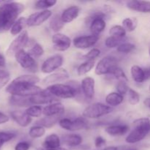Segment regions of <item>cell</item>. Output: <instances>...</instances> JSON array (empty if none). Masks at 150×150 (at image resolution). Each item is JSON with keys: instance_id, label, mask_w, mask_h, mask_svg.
<instances>
[{"instance_id": "cell-1", "label": "cell", "mask_w": 150, "mask_h": 150, "mask_svg": "<svg viewBox=\"0 0 150 150\" xmlns=\"http://www.w3.org/2000/svg\"><path fill=\"white\" fill-rule=\"evenodd\" d=\"M40 81L39 77L35 75H23L12 81L6 88V92L11 95L32 97L40 94L43 91L36 83Z\"/></svg>"}, {"instance_id": "cell-2", "label": "cell", "mask_w": 150, "mask_h": 150, "mask_svg": "<svg viewBox=\"0 0 150 150\" xmlns=\"http://www.w3.org/2000/svg\"><path fill=\"white\" fill-rule=\"evenodd\" d=\"M24 10V5L21 3L7 1L0 5V33H3L11 29L17 21L19 15Z\"/></svg>"}, {"instance_id": "cell-3", "label": "cell", "mask_w": 150, "mask_h": 150, "mask_svg": "<svg viewBox=\"0 0 150 150\" xmlns=\"http://www.w3.org/2000/svg\"><path fill=\"white\" fill-rule=\"evenodd\" d=\"M133 127L125 139V142L130 144L141 142L150 133V120L149 118L137 119L133 122Z\"/></svg>"}, {"instance_id": "cell-4", "label": "cell", "mask_w": 150, "mask_h": 150, "mask_svg": "<svg viewBox=\"0 0 150 150\" xmlns=\"http://www.w3.org/2000/svg\"><path fill=\"white\" fill-rule=\"evenodd\" d=\"M47 90L57 98L62 99H70V98H76L77 95H80L81 91L75 89L69 84H63V83H57V84L51 85L46 88Z\"/></svg>"}, {"instance_id": "cell-5", "label": "cell", "mask_w": 150, "mask_h": 150, "mask_svg": "<svg viewBox=\"0 0 150 150\" xmlns=\"http://www.w3.org/2000/svg\"><path fill=\"white\" fill-rule=\"evenodd\" d=\"M113 111V108L109 105H106L101 103H95L86 107L83 111L84 118L98 119L107 115Z\"/></svg>"}, {"instance_id": "cell-6", "label": "cell", "mask_w": 150, "mask_h": 150, "mask_svg": "<svg viewBox=\"0 0 150 150\" xmlns=\"http://www.w3.org/2000/svg\"><path fill=\"white\" fill-rule=\"evenodd\" d=\"M29 42V35L27 31L23 30L20 35H18L9 45L6 54L9 57H13L21 50L23 49Z\"/></svg>"}, {"instance_id": "cell-7", "label": "cell", "mask_w": 150, "mask_h": 150, "mask_svg": "<svg viewBox=\"0 0 150 150\" xmlns=\"http://www.w3.org/2000/svg\"><path fill=\"white\" fill-rule=\"evenodd\" d=\"M15 58H16V62L23 69H26V70H28L30 72H33V73L36 72L38 70V64H37L35 60L29 54V52H26L23 49L16 53V54L15 55Z\"/></svg>"}, {"instance_id": "cell-8", "label": "cell", "mask_w": 150, "mask_h": 150, "mask_svg": "<svg viewBox=\"0 0 150 150\" xmlns=\"http://www.w3.org/2000/svg\"><path fill=\"white\" fill-rule=\"evenodd\" d=\"M117 66V59L112 56L103 57L95 67V73L98 76L111 74L113 69Z\"/></svg>"}, {"instance_id": "cell-9", "label": "cell", "mask_w": 150, "mask_h": 150, "mask_svg": "<svg viewBox=\"0 0 150 150\" xmlns=\"http://www.w3.org/2000/svg\"><path fill=\"white\" fill-rule=\"evenodd\" d=\"M105 17V14L103 12L101 11L95 12L89 17L91 20L89 29H90L92 35L99 36L100 34L103 32L104 29H105V26H106V23L104 20Z\"/></svg>"}, {"instance_id": "cell-10", "label": "cell", "mask_w": 150, "mask_h": 150, "mask_svg": "<svg viewBox=\"0 0 150 150\" xmlns=\"http://www.w3.org/2000/svg\"><path fill=\"white\" fill-rule=\"evenodd\" d=\"M59 125L62 129L69 131H78L87 127V122L83 117H79L74 120L62 118L60 120Z\"/></svg>"}, {"instance_id": "cell-11", "label": "cell", "mask_w": 150, "mask_h": 150, "mask_svg": "<svg viewBox=\"0 0 150 150\" xmlns=\"http://www.w3.org/2000/svg\"><path fill=\"white\" fill-rule=\"evenodd\" d=\"M62 56L59 54H55L54 56L48 57L46 60L43 62L41 67V71L45 74L54 73V71L59 70L63 64Z\"/></svg>"}, {"instance_id": "cell-12", "label": "cell", "mask_w": 150, "mask_h": 150, "mask_svg": "<svg viewBox=\"0 0 150 150\" xmlns=\"http://www.w3.org/2000/svg\"><path fill=\"white\" fill-rule=\"evenodd\" d=\"M52 16V12L49 10H42L31 14L27 18L28 26H38L46 21Z\"/></svg>"}, {"instance_id": "cell-13", "label": "cell", "mask_w": 150, "mask_h": 150, "mask_svg": "<svg viewBox=\"0 0 150 150\" xmlns=\"http://www.w3.org/2000/svg\"><path fill=\"white\" fill-rule=\"evenodd\" d=\"M98 40L99 36L95 35L77 37L73 40V45L79 49H86L94 46Z\"/></svg>"}, {"instance_id": "cell-14", "label": "cell", "mask_w": 150, "mask_h": 150, "mask_svg": "<svg viewBox=\"0 0 150 150\" xmlns=\"http://www.w3.org/2000/svg\"><path fill=\"white\" fill-rule=\"evenodd\" d=\"M52 42L54 48L58 51H65L71 45V40L67 35L62 33H55L53 35Z\"/></svg>"}, {"instance_id": "cell-15", "label": "cell", "mask_w": 150, "mask_h": 150, "mask_svg": "<svg viewBox=\"0 0 150 150\" xmlns=\"http://www.w3.org/2000/svg\"><path fill=\"white\" fill-rule=\"evenodd\" d=\"M31 104L35 105H44V104H51L57 103V98L53 96L46 89H43L39 95L29 97Z\"/></svg>"}, {"instance_id": "cell-16", "label": "cell", "mask_w": 150, "mask_h": 150, "mask_svg": "<svg viewBox=\"0 0 150 150\" xmlns=\"http://www.w3.org/2000/svg\"><path fill=\"white\" fill-rule=\"evenodd\" d=\"M69 79V74L67 70L64 69H59L54 73L48 75V76L42 79V84L44 85H54L57 84L59 82L64 81Z\"/></svg>"}, {"instance_id": "cell-17", "label": "cell", "mask_w": 150, "mask_h": 150, "mask_svg": "<svg viewBox=\"0 0 150 150\" xmlns=\"http://www.w3.org/2000/svg\"><path fill=\"white\" fill-rule=\"evenodd\" d=\"M81 90L82 93L84 95L86 98L92 99L95 95V79L91 77H85L81 81Z\"/></svg>"}, {"instance_id": "cell-18", "label": "cell", "mask_w": 150, "mask_h": 150, "mask_svg": "<svg viewBox=\"0 0 150 150\" xmlns=\"http://www.w3.org/2000/svg\"><path fill=\"white\" fill-rule=\"evenodd\" d=\"M127 7L133 11L142 13H150V1H127Z\"/></svg>"}, {"instance_id": "cell-19", "label": "cell", "mask_w": 150, "mask_h": 150, "mask_svg": "<svg viewBox=\"0 0 150 150\" xmlns=\"http://www.w3.org/2000/svg\"><path fill=\"white\" fill-rule=\"evenodd\" d=\"M10 116L13 120L21 127H26L32 122V117L21 111H13L10 112Z\"/></svg>"}, {"instance_id": "cell-20", "label": "cell", "mask_w": 150, "mask_h": 150, "mask_svg": "<svg viewBox=\"0 0 150 150\" xmlns=\"http://www.w3.org/2000/svg\"><path fill=\"white\" fill-rule=\"evenodd\" d=\"M64 113V107L61 103L57 102L49 104L48 105L42 108V114L45 117H52V116H62Z\"/></svg>"}, {"instance_id": "cell-21", "label": "cell", "mask_w": 150, "mask_h": 150, "mask_svg": "<svg viewBox=\"0 0 150 150\" xmlns=\"http://www.w3.org/2000/svg\"><path fill=\"white\" fill-rule=\"evenodd\" d=\"M79 12L80 9L78 6H70L63 11L61 16L62 20L64 23H70L77 18L79 15Z\"/></svg>"}, {"instance_id": "cell-22", "label": "cell", "mask_w": 150, "mask_h": 150, "mask_svg": "<svg viewBox=\"0 0 150 150\" xmlns=\"http://www.w3.org/2000/svg\"><path fill=\"white\" fill-rule=\"evenodd\" d=\"M129 127L126 125H114L105 128V132L111 136H122L128 132Z\"/></svg>"}, {"instance_id": "cell-23", "label": "cell", "mask_w": 150, "mask_h": 150, "mask_svg": "<svg viewBox=\"0 0 150 150\" xmlns=\"http://www.w3.org/2000/svg\"><path fill=\"white\" fill-rule=\"evenodd\" d=\"M61 145L60 138L55 133L50 134L47 136L42 143V146L45 149H53L59 148Z\"/></svg>"}, {"instance_id": "cell-24", "label": "cell", "mask_w": 150, "mask_h": 150, "mask_svg": "<svg viewBox=\"0 0 150 150\" xmlns=\"http://www.w3.org/2000/svg\"><path fill=\"white\" fill-rule=\"evenodd\" d=\"M130 73H131V76L133 79L136 83H142L144 81L146 80L144 70L139 67V66H132L131 69H130Z\"/></svg>"}, {"instance_id": "cell-25", "label": "cell", "mask_w": 150, "mask_h": 150, "mask_svg": "<svg viewBox=\"0 0 150 150\" xmlns=\"http://www.w3.org/2000/svg\"><path fill=\"white\" fill-rule=\"evenodd\" d=\"M61 116H52V117H45L44 118L40 119V120L36 122V125L42 126V127H45V128H50L52 127L53 126L55 125L59 120Z\"/></svg>"}, {"instance_id": "cell-26", "label": "cell", "mask_w": 150, "mask_h": 150, "mask_svg": "<svg viewBox=\"0 0 150 150\" xmlns=\"http://www.w3.org/2000/svg\"><path fill=\"white\" fill-rule=\"evenodd\" d=\"M9 103L10 105L18 107H30L31 105L29 97H22V96H16V95H11L9 99Z\"/></svg>"}, {"instance_id": "cell-27", "label": "cell", "mask_w": 150, "mask_h": 150, "mask_svg": "<svg viewBox=\"0 0 150 150\" xmlns=\"http://www.w3.org/2000/svg\"><path fill=\"white\" fill-rule=\"evenodd\" d=\"M82 139L81 136L79 134H68L63 137V142L67 146L70 147H76L81 144Z\"/></svg>"}, {"instance_id": "cell-28", "label": "cell", "mask_w": 150, "mask_h": 150, "mask_svg": "<svg viewBox=\"0 0 150 150\" xmlns=\"http://www.w3.org/2000/svg\"><path fill=\"white\" fill-rule=\"evenodd\" d=\"M26 26H27V18L25 17L18 18L10 29V33L13 35H20Z\"/></svg>"}, {"instance_id": "cell-29", "label": "cell", "mask_w": 150, "mask_h": 150, "mask_svg": "<svg viewBox=\"0 0 150 150\" xmlns=\"http://www.w3.org/2000/svg\"><path fill=\"white\" fill-rule=\"evenodd\" d=\"M124 100V97L118 92H111L105 97V102L109 106H117Z\"/></svg>"}, {"instance_id": "cell-30", "label": "cell", "mask_w": 150, "mask_h": 150, "mask_svg": "<svg viewBox=\"0 0 150 150\" xmlns=\"http://www.w3.org/2000/svg\"><path fill=\"white\" fill-rule=\"evenodd\" d=\"M64 23L62 20L61 16L59 14H55L51 18L50 20L49 26L53 32L58 33L63 27H64Z\"/></svg>"}, {"instance_id": "cell-31", "label": "cell", "mask_w": 150, "mask_h": 150, "mask_svg": "<svg viewBox=\"0 0 150 150\" xmlns=\"http://www.w3.org/2000/svg\"><path fill=\"white\" fill-rule=\"evenodd\" d=\"M95 60H89V61H86L85 62L82 63L79 66L77 69V73L79 76H82L86 75L89 72L92 70L95 66Z\"/></svg>"}, {"instance_id": "cell-32", "label": "cell", "mask_w": 150, "mask_h": 150, "mask_svg": "<svg viewBox=\"0 0 150 150\" xmlns=\"http://www.w3.org/2000/svg\"><path fill=\"white\" fill-rule=\"evenodd\" d=\"M124 38H117V37L109 36L106 38L105 41V45L107 48H117L119 45H121L122 43L125 42Z\"/></svg>"}, {"instance_id": "cell-33", "label": "cell", "mask_w": 150, "mask_h": 150, "mask_svg": "<svg viewBox=\"0 0 150 150\" xmlns=\"http://www.w3.org/2000/svg\"><path fill=\"white\" fill-rule=\"evenodd\" d=\"M45 133V128L42 126L35 125L30 128L29 131V135L32 139H39L42 137Z\"/></svg>"}, {"instance_id": "cell-34", "label": "cell", "mask_w": 150, "mask_h": 150, "mask_svg": "<svg viewBox=\"0 0 150 150\" xmlns=\"http://www.w3.org/2000/svg\"><path fill=\"white\" fill-rule=\"evenodd\" d=\"M109 35L113 37L124 38L126 35V30L122 26H120V25H115V26H113L110 29Z\"/></svg>"}, {"instance_id": "cell-35", "label": "cell", "mask_w": 150, "mask_h": 150, "mask_svg": "<svg viewBox=\"0 0 150 150\" xmlns=\"http://www.w3.org/2000/svg\"><path fill=\"white\" fill-rule=\"evenodd\" d=\"M137 24L138 21L135 18H126L122 21L123 27L125 29L126 31L130 32H133V31L136 29Z\"/></svg>"}, {"instance_id": "cell-36", "label": "cell", "mask_w": 150, "mask_h": 150, "mask_svg": "<svg viewBox=\"0 0 150 150\" xmlns=\"http://www.w3.org/2000/svg\"><path fill=\"white\" fill-rule=\"evenodd\" d=\"M57 4L56 0H40L35 2V7L38 10H48V8L54 7Z\"/></svg>"}, {"instance_id": "cell-37", "label": "cell", "mask_w": 150, "mask_h": 150, "mask_svg": "<svg viewBox=\"0 0 150 150\" xmlns=\"http://www.w3.org/2000/svg\"><path fill=\"white\" fill-rule=\"evenodd\" d=\"M111 75L114 76V77L117 79V80H119V81H124L126 82V83L128 81V79H127L125 72L123 71L122 69L120 68L118 66H117V67H115L113 69V70L111 73Z\"/></svg>"}, {"instance_id": "cell-38", "label": "cell", "mask_w": 150, "mask_h": 150, "mask_svg": "<svg viewBox=\"0 0 150 150\" xmlns=\"http://www.w3.org/2000/svg\"><path fill=\"white\" fill-rule=\"evenodd\" d=\"M135 48H136V46L134 44L131 42H125L117 47V51L120 53H123V54H128V53L132 52Z\"/></svg>"}, {"instance_id": "cell-39", "label": "cell", "mask_w": 150, "mask_h": 150, "mask_svg": "<svg viewBox=\"0 0 150 150\" xmlns=\"http://www.w3.org/2000/svg\"><path fill=\"white\" fill-rule=\"evenodd\" d=\"M26 113L31 117H40L42 114V109L40 105H32L26 110Z\"/></svg>"}, {"instance_id": "cell-40", "label": "cell", "mask_w": 150, "mask_h": 150, "mask_svg": "<svg viewBox=\"0 0 150 150\" xmlns=\"http://www.w3.org/2000/svg\"><path fill=\"white\" fill-rule=\"evenodd\" d=\"M29 54L32 57H40L43 55L44 49L42 45L39 43H35L30 50L29 51Z\"/></svg>"}, {"instance_id": "cell-41", "label": "cell", "mask_w": 150, "mask_h": 150, "mask_svg": "<svg viewBox=\"0 0 150 150\" xmlns=\"http://www.w3.org/2000/svg\"><path fill=\"white\" fill-rule=\"evenodd\" d=\"M127 95H128V102L130 105H134L139 103L140 101V95L136 90L130 89L127 92Z\"/></svg>"}, {"instance_id": "cell-42", "label": "cell", "mask_w": 150, "mask_h": 150, "mask_svg": "<svg viewBox=\"0 0 150 150\" xmlns=\"http://www.w3.org/2000/svg\"><path fill=\"white\" fill-rule=\"evenodd\" d=\"M16 137V134L11 132H0V149L7 142H10Z\"/></svg>"}, {"instance_id": "cell-43", "label": "cell", "mask_w": 150, "mask_h": 150, "mask_svg": "<svg viewBox=\"0 0 150 150\" xmlns=\"http://www.w3.org/2000/svg\"><path fill=\"white\" fill-rule=\"evenodd\" d=\"M10 80V73L4 68H0V89L4 87Z\"/></svg>"}, {"instance_id": "cell-44", "label": "cell", "mask_w": 150, "mask_h": 150, "mask_svg": "<svg viewBox=\"0 0 150 150\" xmlns=\"http://www.w3.org/2000/svg\"><path fill=\"white\" fill-rule=\"evenodd\" d=\"M100 54V51L98 48H93V49L90 50L87 54L83 56V59H86V61H89V60H95V59L98 58Z\"/></svg>"}, {"instance_id": "cell-45", "label": "cell", "mask_w": 150, "mask_h": 150, "mask_svg": "<svg viewBox=\"0 0 150 150\" xmlns=\"http://www.w3.org/2000/svg\"><path fill=\"white\" fill-rule=\"evenodd\" d=\"M130 88L127 86V83L124 81H119L117 85V92L123 96L124 95L127 94Z\"/></svg>"}, {"instance_id": "cell-46", "label": "cell", "mask_w": 150, "mask_h": 150, "mask_svg": "<svg viewBox=\"0 0 150 150\" xmlns=\"http://www.w3.org/2000/svg\"><path fill=\"white\" fill-rule=\"evenodd\" d=\"M30 149V144L27 142H18L15 146V150H29Z\"/></svg>"}, {"instance_id": "cell-47", "label": "cell", "mask_w": 150, "mask_h": 150, "mask_svg": "<svg viewBox=\"0 0 150 150\" xmlns=\"http://www.w3.org/2000/svg\"><path fill=\"white\" fill-rule=\"evenodd\" d=\"M106 142H105V139H104L103 138L101 137V136H98V137L95 139V145L97 148H100L102 146H103L105 144Z\"/></svg>"}, {"instance_id": "cell-48", "label": "cell", "mask_w": 150, "mask_h": 150, "mask_svg": "<svg viewBox=\"0 0 150 150\" xmlns=\"http://www.w3.org/2000/svg\"><path fill=\"white\" fill-rule=\"evenodd\" d=\"M9 121L8 116L4 114V113L0 112V125L4 124Z\"/></svg>"}, {"instance_id": "cell-49", "label": "cell", "mask_w": 150, "mask_h": 150, "mask_svg": "<svg viewBox=\"0 0 150 150\" xmlns=\"http://www.w3.org/2000/svg\"><path fill=\"white\" fill-rule=\"evenodd\" d=\"M6 62L4 56L1 54H0V68H4L5 67Z\"/></svg>"}, {"instance_id": "cell-50", "label": "cell", "mask_w": 150, "mask_h": 150, "mask_svg": "<svg viewBox=\"0 0 150 150\" xmlns=\"http://www.w3.org/2000/svg\"><path fill=\"white\" fill-rule=\"evenodd\" d=\"M117 150H138V149H136V148L130 147V146H120V147H117Z\"/></svg>"}, {"instance_id": "cell-51", "label": "cell", "mask_w": 150, "mask_h": 150, "mask_svg": "<svg viewBox=\"0 0 150 150\" xmlns=\"http://www.w3.org/2000/svg\"><path fill=\"white\" fill-rule=\"evenodd\" d=\"M144 104L146 107L149 108L150 109V98H147L144 100Z\"/></svg>"}, {"instance_id": "cell-52", "label": "cell", "mask_w": 150, "mask_h": 150, "mask_svg": "<svg viewBox=\"0 0 150 150\" xmlns=\"http://www.w3.org/2000/svg\"><path fill=\"white\" fill-rule=\"evenodd\" d=\"M144 71H145V75H146V79H149L150 78V67L145 69Z\"/></svg>"}, {"instance_id": "cell-53", "label": "cell", "mask_w": 150, "mask_h": 150, "mask_svg": "<svg viewBox=\"0 0 150 150\" xmlns=\"http://www.w3.org/2000/svg\"><path fill=\"white\" fill-rule=\"evenodd\" d=\"M102 150H117V146H108Z\"/></svg>"}, {"instance_id": "cell-54", "label": "cell", "mask_w": 150, "mask_h": 150, "mask_svg": "<svg viewBox=\"0 0 150 150\" xmlns=\"http://www.w3.org/2000/svg\"><path fill=\"white\" fill-rule=\"evenodd\" d=\"M45 150H69L66 148H63V147H59V148H57V149H45Z\"/></svg>"}, {"instance_id": "cell-55", "label": "cell", "mask_w": 150, "mask_h": 150, "mask_svg": "<svg viewBox=\"0 0 150 150\" xmlns=\"http://www.w3.org/2000/svg\"><path fill=\"white\" fill-rule=\"evenodd\" d=\"M149 56H150V48H149Z\"/></svg>"}, {"instance_id": "cell-56", "label": "cell", "mask_w": 150, "mask_h": 150, "mask_svg": "<svg viewBox=\"0 0 150 150\" xmlns=\"http://www.w3.org/2000/svg\"><path fill=\"white\" fill-rule=\"evenodd\" d=\"M149 89L150 90V86H149Z\"/></svg>"}]
</instances>
